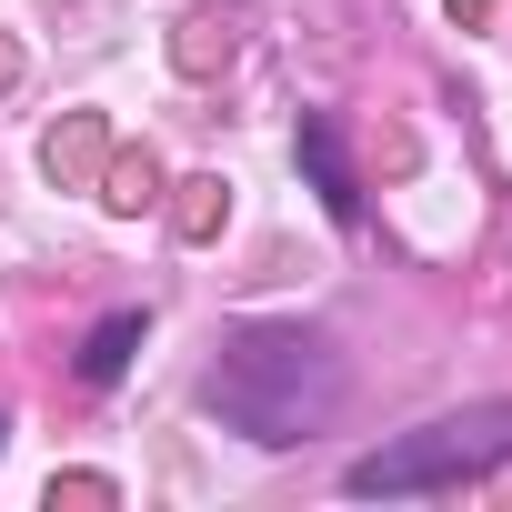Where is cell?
<instances>
[{
  "mask_svg": "<svg viewBox=\"0 0 512 512\" xmlns=\"http://www.w3.org/2000/svg\"><path fill=\"white\" fill-rule=\"evenodd\" d=\"M211 412L251 442H302L332 412V362L312 332H251L221 372H211Z\"/></svg>",
  "mask_w": 512,
  "mask_h": 512,
  "instance_id": "6da1fadb",
  "label": "cell"
},
{
  "mask_svg": "<svg viewBox=\"0 0 512 512\" xmlns=\"http://www.w3.org/2000/svg\"><path fill=\"white\" fill-rule=\"evenodd\" d=\"M492 462H512V402L442 412V422H422L412 442H382V452H362L342 482L372 502V492H442V482H472V472H492Z\"/></svg>",
  "mask_w": 512,
  "mask_h": 512,
  "instance_id": "7a4b0ae2",
  "label": "cell"
},
{
  "mask_svg": "<svg viewBox=\"0 0 512 512\" xmlns=\"http://www.w3.org/2000/svg\"><path fill=\"white\" fill-rule=\"evenodd\" d=\"M302 161H312V181H322V211H332V221H352V211H362V181L342 171V141H332V121H302Z\"/></svg>",
  "mask_w": 512,
  "mask_h": 512,
  "instance_id": "3957f363",
  "label": "cell"
},
{
  "mask_svg": "<svg viewBox=\"0 0 512 512\" xmlns=\"http://www.w3.org/2000/svg\"><path fill=\"white\" fill-rule=\"evenodd\" d=\"M111 201H121V211H141V201H151V161H131V171L111 181Z\"/></svg>",
  "mask_w": 512,
  "mask_h": 512,
  "instance_id": "5b68a950",
  "label": "cell"
},
{
  "mask_svg": "<svg viewBox=\"0 0 512 512\" xmlns=\"http://www.w3.org/2000/svg\"><path fill=\"white\" fill-rule=\"evenodd\" d=\"M131 342H141V312H111V322L91 332V352H81V382H111V372L131 362Z\"/></svg>",
  "mask_w": 512,
  "mask_h": 512,
  "instance_id": "277c9868",
  "label": "cell"
}]
</instances>
